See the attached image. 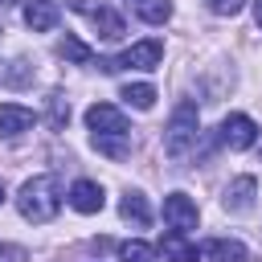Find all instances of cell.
<instances>
[{
  "label": "cell",
  "mask_w": 262,
  "mask_h": 262,
  "mask_svg": "<svg viewBox=\"0 0 262 262\" xmlns=\"http://www.w3.org/2000/svg\"><path fill=\"white\" fill-rule=\"evenodd\" d=\"M123 98H127L135 111H151V106H156V86H151V82H135V86L127 82V86H123Z\"/></svg>",
  "instance_id": "obj_16"
},
{
  "label": "cell",
  "mask_w": 262,
  "mask_h": 262,
  "mask_svg": "<svg viewBox=\"0 0 262 262\" xmlns=\"http://www.w3.org/2000/svg\"><path fill=\"white\" fill-rule=\"evenodd\" d=\"M119 217H123V221H131L135 229H147V225H151V209H147L143 192H127V196L119 201Z\"/></svg>",
  "instance_id": "obj_14"
},
{
  "label": "cell",
  "mask_w": 262,
  "mask_h": 262,
  "mask_svg": "<svg viewBox=\"0 0 262 262\" xmlns=\"http://www.w3.org/2000/svg\"><path fill=\"white\" fill-rule=\"evenodd\" d=\"M57 16H61V8H57L53 0H33V4L25 8V25H29L33 33H49V29L57 25Z\"/></svg>",
  "instance_id": "obj_12"
},
{
  "label": "cell",
  "mask_w": 262,
  "mask_h": 262,
  "mask_svg": "<svg viewBox=\"0 0 262 262\" xmlns=\"http://www.w3.org/2000/svg\"><path fill=\"white\" fill-rule=\"evenodd\" d=\"M221 139H225V147L246 151V147H254V139H258V123H254L250 115H229V119L221 123Z\"/></svg>",
  "instance_id": "obj_7"
},
{
  "label": "cell",
  "mask_w": 262,
  "mask_h": 262,
  "mask_svg": "<svg viewBox=\"0 0 262 262\" xmlns=\"http://www.w3.org/2000/svg\"><path fill=\"white\" fill-rule=\"evenodd\" d=\"M70 205H74L78 213H98V209L106 205L102 184H94V180H74V188H70Z\"/></svg>",
  "instance_id": "obj_10"
},
{
  "label": "cell",
  "mask_w": 262,
  "mask_h": 262,
  "mask_svg": "<svg viewBox=\"0 0 262 262\" xmlns=\"http://www.w3.org/2000/svg\"><path fill=\"white\" fill-rule=\"evenodd\" d=\"M119 262H156V246H147V242H123L119 246Z\"/></svg>",
  "instance_id": "obj_19"
},
{
  "label": "cell",
  "mask_w": 262,
  "mask_h": 262,
  "mask_svg": "<svg viewBox=\"0 0 262 262\" xmlns=\"http://www.w3.org/2000/svg\"><path fill=\"white\" fill-rule=\"evenodd\" d=\"M254 20H258V29H262V0H254Z\"/></svg>",
  "instance_id": "obj_23"
},
{
  "label": "cell",
  "mask_w": 262,
  "mask_h": 262,
  "mask_svg": "<svg viewBox=\"0 0 262 262\" xmlns=\"http://www.w3.org/2000/svg\"><path fill=\"white\" fill-rule=\"evenodd\" d=\"M16 209H20V217L25 221H33V225H45V221H53L57 217V209H61V184H57V176H33V180H25L20 184V192H16Z\"/></svg>",
  "instance_id": "obj_1"
},
{
  "label": "cell",
  "mask_w": 262,
  "mask_h": 262,
  "mask_svg": "<svg viewBox=\"0 0 262 262\" xmlns=\"http://www.w3.org/2000/svg\"><path fill=\"white\" fill-rule=\"evenodd\" d=\"M135 16L147 20V25H164L172 16V4L168 0H135Z\"/></svg>",
  "instance_id": "obj_17"
},
{
  "label": "cell",
  "mask_w": 262,
  "mask_h": 262,
  "mask_svg": "<svg viewBox=\"0 0 262 262\" xmlns=\"http://www.w3.org/2000/svg\"><path fill=\"white\" fill-rule=\"evenodd\" d=\"M254 196H258V180H254V176H237V180L225 188L221 205H225L229 213H246V209L254 205Z\"/></svg>",
  "instance_id": "obj_8"
},
{
  "label": "cell",
  "mask_w": 262,
  "mask_h": 262,
  "mask_svg": "<svg viewBox=\"0 0 262 262\" xmlns=\"http://www.w3.org/2000/svg\"><path fill=\"white\" fill-rule=\"evenodd\" d=\"M45 102H49V127L53 131H66V123H70V98L61 90H53Z\"/></svg>",
  "instance_id": "obj_18"
},
{
  "label": "cell",
  "mask_w": 262,
  "mask_h": 262,
  "mask_svg": "<svg viewBox=\"0 0 262 262\" xmlns=\"http://www.w3.org/2000/svg\"><path fill=\"white\" fill-rule=\"evenodd\" d=\"M70 4H74V12H82V16L98 29L102 41H119V37H123V16H119L106 0H70Z\"/></svg>",
  "instance_id": "obj_3"
},
{
  "label": "cell",
  "mask_w": 262,
  "mask_h": 262,
  "mask_svg": "<svg viewBox=\"0 0 262 262\" xmlns=\"http://www.w3.org/2000/svg\"><path fill=\"white\" fill-rule=\"evenodd\" d=\"M160 250H164L168 262H196V258H201V250H196L180 229H168V233L160 237Z\"/></svg>",
  "instance_id": "obj_11"
},
{
  "label": "cell",
  "mask_w": 262,
  "mask_h": 262,
  "mask_svg": "<svg viewBox=\"0 0 262 262\" xmlns=\"http://www.w3.org/2000/svg\"><path fill=\"white\" fill-rule=\"evenodd\" d=\"M0 205H4V184H0Z\"/></svg>",
  "instance_id": "obj_25"
},
{
  "label": "cell",
  "mask_w": 262,
  "mask_h": 262,
  "mask_svg": "<svg viewBox=\"0 0 262 262\" xmlns=\"http://www.w3.org/2000/svg\"><path fill=\"white\" fill-rule=\"evenodd\" d=\"M160 57H164V41H139V45H131V49H123L119 57H111V61H98L106 74H115V70H123V66H131V70H156L160 66Z\"/></svg>",
  "instance_id": "obj_4"
},
{
  "label": "cell",
  "mask_w": 262,
  "mask_h": 262,
  "mask_svg": "<svg viewBox=\"0 0 262 262\" xmlns=\"http://www.w3.org/2000/svg\"><path fill=\"white\" fill-rule=\"evenodd\" d=\"M4 82L8 86H25L29 82V61H12V70L4 74Z\"/></svg>",
  "instance_id": "obj_20"
},
{
  "label": "cell",
  "mask_w": 262,
  "mask_h": 262,
  "mask_svg": "<svg viewBox=\"0 0 262 262\" xmlns=\"http://www.w3.org/2000/svg\"><path fill=\"white\" fill-rule=\"evenodd\" d=\"M33 127V111L29 106H16V102H4L0 106V135H20V131H29Z\"/></svg>",
  "instance_id": "obj_13"
},
{
  "label": "cell",
  "mask_w": 262,
  "mask_h": 262,
  "mask_svg": "<svg viewBox=\"0 0 262 262\" xmlns=\"http://www.w3.org/2000/svg\"><path fill=\"white\" fill-rule=\"evenodd\" d=\"M205 4H209L217 16H233V12H242V4H246V0H205Z\"/></svg>",
  "instance_id": "obj_22"
},
{
  "label": "cell",
  "mask_w": 262,
  "mask_h": 262,
  "mask_svg": "<svg viewBox=\"0 0 262 262\" xmlns=\"http://www.w3.org/2000/svg\"><path fill=\"white\" fill-rule=\"evenodd\" d=\"M0 33H4V29H0Z\"/></svg>",
  "instance_id": "obj_26"
},
{
  "label": "cell",
  "mask_w": 262,
  "mask_h": 262,
  "mask_svg": "<svg viewBox=\"0 0 262 262\" xmlns=\"http://www.w3.org/2000/svg\"><path fill=\"white\" fill-rule=\"evenodd\" d=\"M201 258L205 262H250V250L242 242H229V237H213L201 246Z\"/></svg>",
  "instance_id": "obj_9"
},
{
  "label": "cell",
  "mask_w": 262,
  "mask_h": 262,
  "mask_svg": "<svg viewBox=\"0 0 262 262\" xmlns=\"http://www.w3.org/2000/svg\"><path fill=\"white\" fill-rule=\"evenodd\" d=\"M192 139H196V102H180L176 111H172V123H168V131H164V151L172 156V160H180L188 147H192Z\"/></svg>",
  "instance_id": "obj_2"
},
{
  "label": "cell",
  "mask_w": 262,
  "mask_h": 262,
  "mask_svg": "<svg viewBox=\"0 0 262 262\" xmlns=\"http://www.w3.org/2000/svg\"><path fill=\"white\" fill-rule=\"evenodd\" d=\"M86 127H90V139H115V135H131L127 131V115L111 102H94L86 111Z\"/></svg>",
  "instance_id": "obj_5"
},
{
  "label": "cell",
  "mask_w": 262,
  "mask_h": 262,
  "mask_svg": "<svg viewBox=\"0 0 262 262\" xmlns=\"http://www.w3.org/2000/svg\"><path fill=\"white\" fill-rule=\"evenodd\" d=\"M0 262H29V250H25V246H8V242H0Z\"/></svg>",
  "instance_id": "obj_21"
},
{
  "label": "cell",
  "mask_w": 262,
  "mask_h": 262,
  "mask_svg": "<svg viewBox=\"0 0 262 262\" xmlns=\"http://www.w3.org/2000/svg\"><path fill=\"white\" fill-rule=\"evenodd\" d=\"M164 221H168L172 229H180V233L196 229V221H201V213H196V201H188L184 192H172V196H164Z\"/></svg>",
  "instance_id": "obj_6"
},
{
  "label": "cell",
  "mask_w": 262,
  "mask_h": 262,
  "mask_svg": "<svg viewBox=\"0 0 262 262\" xmlns=\"http://www.w3.org/2000/svg\"><path fill=\"white\" fill-rule=\"evenodd\" d=\"M57 53H61L66 61H78V66H90V61H94V49H90L86 41H78V37H70V33H66L61 41H57Z\"/></svg>",
  "instance_id": "obj_15"
},
{
  "label": "cell",
  "mask_w": 262,
  "mask_h": 262,
  "mask_svg": "<svg viewBox=\"0 0 262 262\" xmlns=\"http://www.w3.org/2000/svg\"><path fill=\"white\" fill-rule=\"evenodd\" d=\"M8 4H16V0H0V8H8Z\"/></svg>",
  "instance_id": "obj_24"
}]
</instances>
